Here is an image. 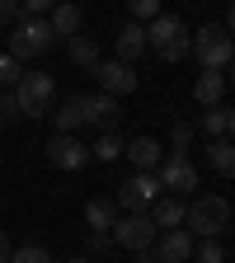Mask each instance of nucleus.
Wrapping results in <instances>:
<instances>
[{
	"label": "nucleus",
	"mask_w": 235,
	"mask_h": 263,
	"mask_svg": "<svg viewBox=\"0 0 235 263\" xmlns=\"http://www.w3.org/2000/svg\"><path fill=\"white\" fill-rule=\"evenodd\" d=\"M85 104H89V122L99 127V132H118V122H122V104L113 94H85Z\"/></svg>",
	"instance_id": "4468645a"
},
{
	"label": "nucleus",
	"mask_w": 235,
	"mask_h": 263,
	"mask_svg": "<svg viewBox=\"0 0 235 263\" xmlns=\"http://www.w3.org/2000/svg\"><path fill=\"white\" fill-rule=\"evenodd\" d=\"M230 80H235V57H230Z\"/></svg>",
	"instance_id": "c9c22d12"
},
{
	"label": "nucleus",
	"mask_w": 235,
	"mask_h": 263,
	"mask_svg": "<svg viewBox=\"0 0 235 263\" xmlns=\"http://www.w3.org/2000/svg\"><path fill=\"white\" fill-rule=\"evenodd\" d=\"M188 52L197 57V66H203V71H226L230 57H235V43H230V33H226L221 24H203V28L193 33Z\"/></svg>",
	"instance_id": "20e7f679"
},
{
	"label": "nucleus",
	"mask_w": 235,
	"mask_h": 263,
	"mask_svg": "<svg viewBox=\"0 0 235 263\" xmlns=\"http://www.w3.org/2000/svg\"><path fill=\"white\" fill-rule=\"evenodd\" d=\"M226 226H230V202H226L221 193H203L188 207V216H184V230H188L193 240H216Z\"/></svg>",
	"instance_id": "f03ea898"
},
{
	"label": "nucleus",
	"mask_w": 235,
	"mask_h": 263,
	"mask_svg": "<svg viewBox=\"0 0 235 263\" xmlns=\"http://www.w3.org/2000/svg\"><path fill=\"white\" fill-rule=\"evenodd\" d=\"M226 137H230V141H235V108H230V113H226Z\"/></svg>",
	"instance_id": "72a5a7b5"
},
{
	"label": "nucleus",
	"mask_w": 235,
	"mask_h": 263,
	"mask_svg": "<svg viewBox=\"0 0 235 263\" xmlns=\"http://www.w3.org/2000/svg\"><path fill=\"white\" fill-rule=\"evenodd\" d=\"M193 235H188V230L179 226V230H160V235H155V245H151V258L155 263H188L193 258Z\"/></svg>",
	"instance_id": "9d476101"
},
{
	"label": "nucleus",
	"mask_w": 235,
	"mask_h": 263,
	"mask_svg": "<svg viewBox=\"0 0 235 263\" xmlns=\"http://www.w3.org/2000/svg\"><path fill=\"white\" fill-rule=\"evenodd\" d=\"M226 113H230V108H221V104H216V108H207L203 118H197V127H203V132H207V141H216V137H226Z\"/></svg>",
	"instance_id": "5701e85b"
},
{
	"label": "nucleus",
	"mask_w": 235,
	"mask_h": 263,
	"mask_svg": "<svg viewBox=\"0 0 235 263\" xmlns=\"http://www.w3.org/2000/svg\"><path fill=\"white\" fill-rule=\"evenodd\" d=\"M71 61H76V66H85V71H94V66L104 61V57H99V43H94V38H80V33H76V38H71Z\"/></svg>",
	"instance_id": "412c9836"
},
{
	"label": "nucleus",
	"mask_w": 235,
	"mask_h": 263,
	"mask_svg": "<svg viewBox=\"0 0 235 263\" xmlns=\"http://www.w3.org/2000/svg\"><path fill=\"white\" fill-rule=\"evenodd\" d=\"M155 221L146 216V212H127L122 221H113V230H109V240L113 245H122V249H132V254H151V245H155Z\"/></svg>",
	"instance_id": "423d86ee"
},
{
	"label": "nucleus",
	"mask_w": 235,
	"mask_h": 263,
	"mask_svg": "<svg viewBox=\"0 0 235 263\" xmlns=\"http://www.w3.org/2000/svg\"><path fill=\"white\" fill-rule=\"evenodd\" d=\"M52 122H57L61 137H76V127L89 122V104H85V94H71L66 104H57V108H52Z\"/></svg>",
	"instance_id": "f8f14e48"
},
{
	"label": "nucleus",
	"mask_w": 235,
	"mask_h": 263,
	"mask_svg": "<svg viewBox=\"0 0 235 263\" xmlns=\"http://www.w3.org/2000/svg\"><path fill=\"white\" fill-rule=\"evenodd\" d=\"M127 10H132V24H151L155 14H165L160 0H127Z\"/></svg>",
	"instance_id": "a878e982"
},
{
	"label": "nucleus",
	"mask_w": 235,
	"mask_h": 263,
	"mask_svg": "<svg viewBox=\"0 0 235 263\" xmlns=\"http://www.w3.org/2000/svg\"><path fill=\"white\" fill-rule=\"evenodd\" d=\"M188 43H193V33H188V24H184L179 14H155V19L146 24V47H151L160 61L188 57Z\"/></svg>",
	"instance_id": "f257e3e1"
},
{
	"label": "nucleus",
	"mask_w": 235,
	"mask_h": 263,
	"mask_svg": "<svg viewBox=\"0 0 235 263\" xmlns=\"http://www.w3.org/2000/svg\"><path fill=\"white\" fill-rule=\"evenodd\" d=\"M113 221H118V202H113V197H89V202H85V226L89 230H104V235H109Z\"/></svg>",
	"instance_id": "a211bd4d"
},
{
	"label": "nucleus",
	"mask_w": 235,
	"mask_h": 263,
	"mask_svg": "<svg viewBox=\"0 0 235 263\" xmlns=\"http://www.w3.org/2000/svg\"><path fill=\"white\" fill-rule=\"evenodd\" d=\"M24 113H19V99H14V89H5L0 94V122H19Z\"/></svg>",
	"instance_id": "cd10ccee"
},
{
	"label": "nucleus",
	"mask_w": 235,
	"mask_h": 263,
	"mask_svg": "<svg viewBox=\"0 0 235 263\" xmlns=\"http://www.w3.org/2000/svg\"><path fill=\"white\" fill-rule=\"evenodd\" d=\"M226 33H230V43H235V5H230V19H226Z\"/></svg>",
	"instance_id": "f704fd0d"
},
{
	"label": "nucleus",
	"mask_w": 235,
	"mask_h": 263,
	"mask_svg": "<svg viewBox=\"0 0 235 263\" xmlns=\"http://www.w3.org/2000/svg\"><path fill=\"white\" fill-rule=\"evenodd\" d=\"M94 76H99V85H104V94H113V99H122V94H132L141 85V76H137V66H127V61H99L94 66Z\"/></svg>",
	"instance_id": "1a4fd4ad"
},
{
	"label": "nucleus",
	"mask_w": 235,
	"mask_h": 263,
	"mask_svg": "<svg viewBox=\"0 0 235 263\" xmlns=\"http://www.w3.org/2000/svg\"><path fill=\"white\" fill-rule=\"evenodd\" d=\"M5 263H57V258H52V249H43V245H19V249H10Z\"/></svg>",
	"instance_id": "b1692460"
},
{
	"label": "nucleus",
	"mask_w": 235,
	"mask_h": 263,
	"mask_svg": "<svg viewBox=\"0 0 235 263\" xmlns=\"http://www.w3.org/2000/svg\"><path fill=\"white\" fill-rule=\"evenodd\" d=\"M221 94H226V76H221V71H203V76H197L193 99H197L203 108H216V104H221Z\"/></svg>",
	"instance_id": "6ab92c4d"
},
{
	"label": "nucleus",
	"mask_w": 235,
	"mask_h": 263,
	"mask_svg": "<svg viewBox=\"0 0 235 263\" xmlns=\"http://www.w3.org/2000/svg\"><path fill=\"white\" fill-rule=\"evenodd\" d=\"M0 132H5V122H0Z\"/></svg>",
	"instance_id": "4c0bfd02"
},
{
	"label": "nucleus",
	"mask_w": 235,
	"mask_h": 263,
	"mask_svg": "<svg viewBox=\"0 0 235 263\" xmlns=\"http://www.w3.org/2000/svg\"><path fill=\"white\" fill-rule=\"evenodd\" d=\"M104 245H109V235H104V230H89V254H99Z\"/></svg>",
	"instance_id": "2f4dec72"
},
{
	"label": "nucleus",
	"mask_w": 235,
	"mask_h": 263,
	"mask_svg": "<svg viewBox=\"0 0 235 263\" xmlns=\"http://www.w3.org/2000/svg\"><path fill=\"white\" fill-rule=\"evenodd\" d=\"M207 164H212L216 174L235 179V141H230V137H216V141H207Z\"/></svg>",
	"instance_id": "aec40b11"
},
{
	"label": "nucleus",
	"mask_w": 235,
	"mask_h": 263,
	"mask_svg": "<svg viewBox=\"0 0 235 263\" xmlns=\"http://www.w3.org/2000/svg\"><path fill=\"white\" fill-rule=\"evenodd\" d=\"M122 146H127V141L118 137V132H99V141L89 146V160H118Z\"/></svg>",
	"instance_id": "4be33fe9"
},
{
	"label": "nucleus",
	"mask_w": 235,
	"mask_h": 263,
	"mask_svg": "<svg viewBox=\"0 0 235 263\" xmlns=\"http://www.w3.org/2000/svg\"><path fill=\"white\" fill-rule=\"evenodd\" d=\"M47 24H52V33H57V38H76V33H80V24H85V14H80V5H71V0H57Z\"/></svg>",
	"instance_id": "f3484780"
},
{
	"label": "nucleus",
	"mask_w": 235,
	"mask_h": 263,
	"mask_svg": "<svg viewBox=\"0 0 235 263\" xmlns=\"http://www.w3.org/2000/svg\"><path fill=\"white\" fill-rule=\"evenodd\" d=\"M170 141H174V155H184V151H188V141H193V127H188V122H174Z\"/></svg>",
	"instance_id": "c85d7f7f"
},
{
	"label": "nucleus",
	"mask_w": 235,
	"mask_h": 263,
	"mask_svg": "<svg viewBox=\"0 0 235 263\" xmlns=\"http://www.w3.org/2000/svg\"><path fill=\"white\" fill-rule=\"evenodd\" d=\"M5 258H10V235L0 230V263H5Z\"/></svg>",
	"instance_id": "473e14b6"
},
{
	"label": "nucleus",
	"mask_w": 235,
	"mask_h": 263,
	"mask_svg": "<svg viewBox=\"0 0 235 263\" xmlns=\"http://www.w3.org/2000/svg\"><path fill=\"white\" fill-rule=\"evenodd\" d=\"M14 99H19L24 118H52V108H57V76L24 71V80L14 85Z\"/></svg>",
	"instance_id": "7ed1b4c3"
},
{
	"label": "nucleus",
	"mask_w": 235,
	"mask_h": 263,
	"mask_svg": "<svg viewBox=\"0 0 235 263\" xmlns=\"http://www.w3.org/2000/svg\"><path fill=\"white\" fill-rule=\"evenodd\" d=\"M47 164H57V170H80V164H89V146L57 132V137L47 141Z\"/></svg>",
	"instance_id": "9b49d317"
},
{
	"label": "nucleus",
	"mask_w": 235,
	"mask_h": 263,
	"mask_svg": "<svg viewBox=\"0 0 235 263\" xmlns=\"http://www.w3.org/2000/svg\"><path fill=\"white\" fill-rule=\"evenodd\" d=\"M24 80V61H14L10 52H0V89H14Z\"/></svg>",
	"instance_id": "393cba45"
},
{
	"label": "nucleus",
	"mask_w": 235,
	"mask_h": 263,
	"mask_svg": "<svg viewBox=\"0 0 235 263\" xmlns=\"http://www.w3.org/2000/svg\"><path fill=\"white\" fill-rule=\"evenodd\" d=\"M57 0H19V10H28V19H38L43 10H52Z\"/></svg>",
	"instance_id": "7c9ffc66"
},
{
	"label": "nucleus",
	"mask_w": 235,
	"mask_h": 263,
	"mask_svg": "<svg viewBox=\"0 0 235 263\" xmlns=\"http://www.w3.org/2000/svg\"><path fill=\"white\" fill-rule=\"evenodd\" d=\"M52 43H57V33H52L47 19H19V24L10 28V57H14V61L43 57V52H52Z\"/></svg>",
	"instance_id": "39448f33"
},
{
	"label": "nucleus",
	"mask_w": 235,
	"mask_h": 263,
	"mask_svg": "<svg viewBox=\"0 0 235 263\" xmlns=\"http://www.w3.org/2000/svg\"><path fill=\"white\" fill-rule=\"evenodd\" d=\"M193 254H197V263H226V249H221L216 240H197Z\"/></svg>",
	"instance_id": "bb28decb"
},
{
	"label": "nucleus",
	"mask_w": 235,
	"mask_h": 263,
	"mask_svg": "<svg viewBox=\"0 0 235 263\" xmlns=\"http://www.w3.org/2000/svg\"><path fill=\"white\" fill-rule=\"evenodd\" d=\"M71 263H94V258H71Z\"/></svg>",
	"instance_id": "e433bc0d"
},
{
	"label": "nucleus",
	"mask_w": 235,
	"mask_h": 263,
	"mask_svg": "<svg viewBox=\"0 0 235 263\" xmlns=\"http://www.w3.org/2000/svg\"><path fill=\"white\" fill-rule=\"evenodd\" d=\"M113 52H118V61H127V66H132V61L146 52V24H127V28H118Z\"/></svg>",
	"instance_id": "2eb2a0df"
},
{
	"label": "nucleus",
	"mask_w": 235,
	"mask_h": 263,
	"mask_svg": "<svg viewBox=\"0 0 235 263\" xmlns=\"http://www.w3.org/2000/svg\"><path fill=\"white\" fill-rule=\"evenodd\" d=\"M155 179H160V188H170V197H184V193L197 188V170H193L188 155H165Z\"/></svg>",
	"instance_id": "6e6552de"
},
{
	"label": "nucleus",
	"mask_w": 235,
	"mask_h": 263,
	"mask_svg": "<svg viewBox=\"0 0 235 263\" xmlns=\"http://www.w3.org/2000/svg\"><path fill=\"white\" fill-rule=\"evenodd\" d=\"M151 263H155V258H151Z\"/></svg>",
	"instance_id": "58836bf2"
},
{
	"label": "nucleus",
	"mask_w": 235,
	"mask_h": 263,
	"mask_svg": "<svg viewBox=\"0 0 235 263\" xmlns=\"http://www.w3.org/2000/svg\"><path fill=\"white\" fill-rule=\"evenodd\" d=\"M155 197H160V179L155 174H132V179L118 183V197H113V202L122 212H151Z\"/></svg>",
	"instance_id": "0eeeda50"
},
{
	"label": "nucleus",
	"mask_w": 235,
	"mask_h": 263,
	"mask_svg": "<svg viewBox=\"0 0 235 263\" xmlns=\"http://www.w3.org/2000/svg\"><path fill=\"white\" fill-rule=\"evenodd\" d=\"M122 155L137 164V174H151V170H160V160H165V151H160V141L155 137H132L127 146H122Z\"/></svg>",
	"instance_id": "ddd939ff"
},
{
	"label": "nucleus",
	"mask_w": 235,
	"mask_h": 263,
	"mask_svg": "<svg viewBox=\"0 0 235 263\" xmlns=\"http://www.w3.org/2000/svg\"><path fill=\"white\" fill-rule=\"evenodd\" d=\"M146 216L155 221V230H179V226H184V216H188V207L179 202V197H155Z\"/></svg>",
	"instance_id": "dca6fc26"
},
{
	"label": "nucleus",
	"mask_w": 235,
	"mask_h": 263,
	"mask_svg": "<svg viewBox=\"0 0 235 263\" xmlns=\"http://www.w3.org/2000/svg\"><path fill=\"white\" fill-rule=\"evenodd\" d=\"M19 24V0H0V28H14Z\"/></svg>",
	"instance_id": "c756f323"
}]
</instances>
